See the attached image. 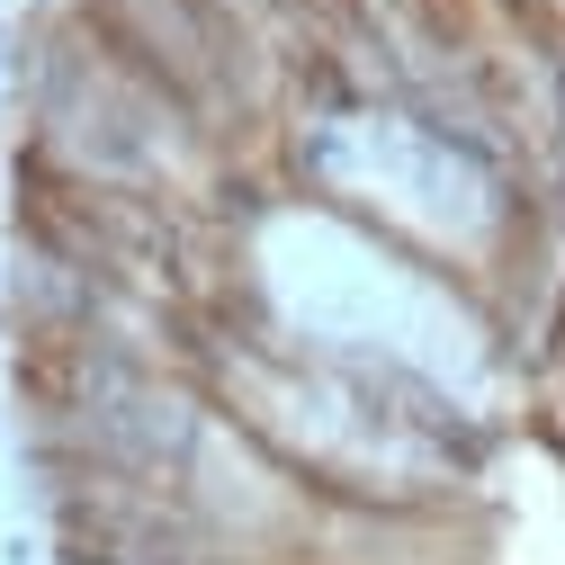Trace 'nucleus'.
<instances>
[{
  "label": "nucleus",
  "mask_w": 565,
  "mask_h": 565,
  "mask_svg": "<svg viewBox=\"0 0 565 565\" xmlns=\"http://www.w3.org/2000/svg\"><path fill=\"white\" fill-rule=\"evenodd\" d=\"M0 565H45V547H36V539H19V530H10V539H0Z\"/></svg>",
  "instance_id": "obj_1"
},
{
  "label": "nucleus",
  "mask_w": 565,
  "mask_h": 565,
  "mask_svg": "<svg viewBox=\"0 0 565 565\" xmlns=\"http://www.w3.org/2000/svg\"><path fill=\"white\" fill-rule=\"evenodd\" d=\"M0 63H10V28H0Z\"/></svg>",
  "instance_id": "obj_2"
},
{
  "label": "nucleus",
  "mask_w": 565,
  "mask_h": 565,
  "mask_svg": "<svg viewBox=\"0 0 565 565\" xmlns=\"http://www.w3.org/2000/svg\"><path fill=\"white\" fill-rule=\"evenodd\" d=\"M0 449H10V422H0Z\"/></svg>",
  "instance_id": "obj_3"
}]
</instances>
